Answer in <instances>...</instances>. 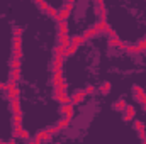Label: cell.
<instances>
[{
	"mask_svg": "<svg viewBox=\"0 0 146 144\" xmlns=\"http://www.w3.org/2000/svg\"><path fill=\"white\" fill-rule=\"evenodd\" d=\"M60 112L65 115V117H68V119H73V105L72 104H66V105H61L60 108Z\"/></svg>",
	"mask_w": 146,
	"mask_h": 144,
	"instance_id": "3957f363",
	"label": "cell"
},
{
	"mask_svg": "<svg viewBox=\"0 0 146 144\" xmlns=\"http://www.w3.org/2000/svg\"><path fill=\"white\" fill-rule=\"evenodd\" d=\"M63 9H66V10H68V12H72L73 9H75V2H72V0H70V2H66V3H65V7H63Z\"/></svg>",
	"mask_w": 146,
	"mask_h": 144,
	"instance_id": "4dcf8cb0",
	"label": "cell"
},
{
	"mask_svg": "<svg viewBox=\"0 0 146 144\" xmlns=\"http://www.w3.org/2000/svg\"><path fill=\"white\" fill-rule=\"evenodd\" d=\"M134 129H136V131H143V129H146L145 122H141V120H134Z\"/></svg>",
	"mask_w": 146,
	"mask_h": 144,
	"instance_id": "603a6c76",
	"label": "cell"
},
{
	"mask_svg": "<svg viewBox=\"0 0 146 144\" xmlns=\"http://www.w3.org/2000/svg\"><path fill=\"white\" fill-rule=\"evenodd\" d=\"M126 51H127L129 54H136V53H139V49H138V46H133V44H127V48H126Z\"/></svg>",
	"mask_w": 146,
	"mask_h": 144,
	"instance_id": "ffe728a7",
	"label": "cell"
},
{
	"mask_svg": "<svg viewBox=\"0 0 146 144\" xmlns=\"http://www.w3.org/2000/svg\"><path fill=\"white\" fill-rule=\"evenodd\" d=\"M56 100H58V102H60L61 105H66V104H72V97H70V95H66V92H63V93H61V95H60V97H58Z\"/></svg>",
	"mask_w": 146,
	"mask_h": 144,
	"instance_id": "ba28073f",
	"label": "cell"
},
{
	"mask_svg": "<svg viewBox=\"0 0 146 144\" xmlns=\"http://www.w3.org/2000/svg\"><path fill=\"white\" fill-rule=\"evenodd\" d=\"M17 137H21V139H24V141H31V134H29V131H26V129H22Z\"/></svg>",
	"mask_w": 146,
	"mask_h": 144,
	"instance_id": "e0dca14e",
	"label": "cell"
},
{
	"mask_svg": "<svg viewBox=\"0 0 146 144\" xmlns=\"http://www.w3.org/2000/svg\"><path fill=\"white\" fill-rule=\"evenodd\" d=\"M112 107L115 108V110H126L127 104H126V100H124V98H119L117 102H114V104H112Z\"/></svg>",
	"mask_w": 146,
	"mask_h": 144,
	"instance_id": "9c48e42d",
	"label": "cell"
},
{
	"mask_svg": "<svg viewBox=\"0 0 146 144\" xmlns=\"http://www.w3.org/2000/svg\"><path fill=\"white\" fill-rule=\"evenodd\" d=\"M70 120H72V119H68V117H63V119H60V122L56 124V127L61 131V129H65V127H68V126H70Z\"/></svg>",
	"mask_w": 146,
	"mask_h": 144,
	"instance_id": "8fae6325",
	"label": "cell"
},
{
	"mask_svg": "<svg viewBox=\"0 0 146 144\" xmlns=\"http://www.w3.org/2000/svg\"><path fill=\"white\" fill-rule=\"evenodd\" d=\"M0 144H7V141H0Z\"/></svg>",
	"mask_w": 146,
	"mask_h": 144,
	"instance_id": "bcb514c9",
	"label": "cell"
},
{
	"mask_svg": "<svg viewBox=\"0 0 146 144\" xmlns=\"http://www.w3.org/2000/svg\"><path fill=\"white\" fill-rule=\"evenodd\" d=\"M42 141H44V143H49V141H53V136H51V134H48V132L44 131V136H42Z\"/></svg>",
	"mask_w": 146,
	"mask_h": 144,
	"instance_id": "d590c367",
	"label": "cell"
},
{
	"mask_svg": "<svg viewBox=\"0 0 146 144\" xmlns=\"http://www.w3.org/2000/svg\"><path fill=\"white\" fill-rule=\"evenodd\" d=\"M110 88H112L110 81H104V83L100 85V93H102V95H107V93L110 92Z\"/></svg>",
	"mask_w": 146,
	"mask_h": 144,
	"instance_id": "4fadbf2b",
	"label": "cell"
},
{
	"mask_svg": "<svg viewBox=\"0 0 146 144\" xmlns=\"http://www.w3.org/2000/svg\"><path fill=\"white\" fill-rule=\"evenodd\" d=\"M58 88H60L61 92H66V88H68V85H66V81H61V83L58 85Z\"/></svg>",
	"mask_w": 146,
	"mask_h": 144,
	"instance_id": "74e56055",
	"label": "cell"
},
{
	"mask_svg": "<svg viewBox=\"0 0 146 144\" xmlns=\"http://www.w3.org/2000/svg\"><path fill=\"white\" fill-rule=\"evenodd\" d=\"M94 92H95V87H94V85H87V87H85V93H87V95H92Z\"/></svg>",
	"mask_w": 146,
	"mask_h": 144,
	"instance_id": "d6a6232c",
	"label": "cell"
},
{
	"mask_svg": "<svg viewBox=\"0 0 146 144\" xmlns=\"http://www.w3.org/2000/svg\"><path fill=\"white\" fill-rule=\"evenodd\" d=\"M7 144H17V141H15V137H12L10 141H7Z\"/></svg>",
	"mask_w": 146,
	"mask_h": 144,
	"instance_id": "ee69618b",
	"label": "cell"
},
{
	"mask_svg": "<svg viewBox=\"0 0 146 144\" xmlns=\"http://www.w3.org/2000/svg\"><path fill=\"white\" fill-rule=\"evenodd\" d=\"M10 68L12 70H21V59H10Z\"/></svg>",
	"mask_w": 146,
	"mask_h": 144,
	"instance_id": "ac0fdd59",
	"label": "cell"
},
{
	"mask_svg": "<svg viewBox=\"0 0 146 144\" xmlns=\"http://www.w3.org/2000/svg\"><path fill=\"white\" fill-rule=\"evenodd\" d=\"M10 110H12L14 115H21V114H22L21 102H19V100H10Z\"/></svg>",
	"mask_w": 146,
	"mask_h": 144,
	"instance_id": "277c9868",
	"label": "cell"
},
{
	"mask_svg": "<svg viewBox=\"0 0 146 144\" xmlns=\"http://www.w3.org/2000/svg\"><path fill=\"white\" fill-rule=\"evenodd\" d=\"M12 124H14V126H21V124H22V114H21V115H14V117H12Z\"/></svg>",
	"mask_w": 146,
	"mask_h": 144,
	"instance_id": "7402d4cb",
	"label": "cell"
},
{
	"mask_svg": "<svg viewBox=\"0 0 146 144\" xmlns=\"http://www.w3.org/2000/svg\"><path fill=\"white\" fill-rule=\"evenodd\" d=\"M145 41H146V37H145Z\"/></svg>",
	"mask_w": 146,
	"mask_h": 144,
	"instance_id": "f907efd6",
	"label": "cell"
},
{
	"mask_svg": "<svg viewBox=\"0 0 146 144\" xmlns=\"http://www.w3.org/2000/svg\"><path fill=\"white\" fill-rule=\"evenodd\" d=\"M22 27H12V34H14V37H21V34H22Z\"/></svg>",
	"mask_w": 146,
	"mask_h": 144,
	"instance_id": "4316f807",
	"label": "cell"
},
{
	"mask_svg": "<svg viewBox=\"0 0 146 144\" xmlns=\"http://www.w3.org/2000/svg\"><path fill=\"white\" fill-rule=\"evenodd\" d=\"M145 110H146V105H145Z\"/></svg>",
	"mask_w": 146,
	"mask_h": 144,
	"instance_id": "681fc988",
	"label": "cell"
},
{
	"mask_svg": "<svg viewBox=\"0 0 146 144\" xmlns=\"http://www.w3.org/2000/svg\"><path fill=\"white\" fill-rule=\"evenodd\" d=\"M61 81H63V75H61V73H54V75H53V80H51V83H53L54 87H58Z\"/></svg>",
	"mask_w": 146,
	"mask_h": 144,
	"instance_id": "5bb4252c",
	"label": "cell"
},
{
	"mask_svg": "<svg viewBox=\"0 0 146 144\" xmlns=\"http://www.w3.org/2000/svg\"><path fill=\"white\" fill-rule=\"evenodd\" d=\"M12 56H14V59H21L22 58V49H14L12 51Z\"/></svg>",
	"mask_w": 146,
	"mask_h": 144,
	"instance_id": "83f0119b",
	"label": "cell"
},
{
	"mask_svg": "<svg viewBox=\"0 0 146 144\" xmlns=\"http://www.w3.org/2000/svg\"><path fill=\"white\" fill-rule=\"evenodd\" d=\"M85 97H87L85 90H78V92H75V95L72 97V105H78V104H82V102L85 100Z\"/></svg>",
	"mask_w": 146,
	"mask_h": 144,
	"instance_id": "6da1fadb",
	"label": "cell"
},
{
	"mask_svg": "<svg viewBox=\"0 0 146 144\" xmlns=\"http://www.w3.org/2000/svg\"><path fill=\"white\" fill-rule=\"evenodd\" d=\"M42 136H44V131H39L36 136H34V143L36 144H42Z\"/></svg>",
	"mask_w": 146,
	"mask_h": 144,
	"instance_id": "44dd1931",
	"label": "cell"
},
{
	"mask_svg": "<svg viewBox=\"0 0 146 144\" xmlns=\"http://www.w3.org/2000/svg\"><path fill=\"white\" fill-rule=\"evenodd\" d=\"M19 95H21V90H19V88H14V90L7 92V97H9V100H19Z\"/></svg>",
	"mask_w": 146,
	"mask_h": 144,
	"instance_id": "30bf717a",
	"label": "cell"
},
{
	"mask_svg": "<svg viewBox=\"0 0 146 144\" xmlns=\"http://www.w3.org/2000/svg\"><path fill=\"white\" fill-rule=\"evenodd\" d=\"M56 144H61V143H56Z\"/></svg>",
	"mask_w": 146,
	"mask_h": 144,
	"instance_id": "c3c4849f",
	"label": "cell"
},
{
	"mask_svg": "<svg viewBox=\"0 0 146 144\" xmlns=\"http://www.w3.org/2000/svg\"><path fill=\"white\" fill-rule=\"evenodd\" d=\"M58 41H60V46H63L65 49H68L70 46H72V37L68 36H58Z\"/></svg>",
	"mask_w": 146,
	"mask_h": 144,
	"instance_id": "5b68a950",
	"label": "cell"
},
{
	"mask_svg": "<svg viewBox=\"0 0 146 144\" xmlns=\"http://www.w3.org/2000/svg\"><path fill=\"white\" fill-rule=\"evenodd\" d=\"M97 34H99V32H97V31H95L94 27H88V29H85V32H83L82 36H83V39H85V41H88V39H92V37H95Z\"/></svg>",
	"mask_w": 146,
	"mask_h": 144,
	"instance_id": "52a82bcc",
	"label": "cell"
},
{
	"mask_svg": "<svg viewBox=\"0 0 146 144\" xmlns=\"http://www.w3.org/2000/svg\"><path fill=\"white\" fill-rule=\"evenodd\" d=\"M5 87H7V83H3V81H0V90H3V92H5Z\"/></svg>",
	"mask_w": 146,
	"mask_h": 144,
	"instance_id": "7bdbcfd3",
	"label": "cell"
},
{
	"mask_svg": "<svg viewBox=\"0 0 146 144\" xmlns=\"http://www.w3.org/2000/svg\"><path fill=\"white\" fill-rule=\"evenodd\" d=\"M143 92H145V90L141 88V85H138V83H134V85H133V93H134V95H138V93H143Z\"/></svg>",
	"mask_w": 146,
	"mask_h": 144,
	"instance_id": "d4e9b609",
	"label": "cell"
},
{
	"mask_svg": "<svg viewBox=\"0 0 146 144\" xmlns=\"http://www.w3.org/2000/svg\"><path fill=\"white\" fill-rule=\"evenodd\" d=\"M12 48L14 49H22V39L21 37H14L12 39Z\"/></svg>",
	"mask_w": 146,
	"mask_h": 144,
	"instance_id": "2e32d148",
	"label": "cell"
},
{
	"mask_svg": "<svg viewBox=\"0 0 146 144\" xmlns=\"http://www.w3.org/2000/svg\"><path fill=\"white\" fill-rule=\"evenodd\" d=\"M139 137H141L143 141L146 139V129H143V131H139Z\"/></svg>",
	"mask_w": 146,
	"mask_h": 144,
	"instance_id": "60d3db41",
	"label": "cell"
},
{
	"mask_svg": "<svg viewBox=\"0 0 146 144\" xmlns=\"http://www.w3.org/2000/svg\"><path fill=\"white\" fill-rule=\"evenodd\" d=\"M134 115H136V108L133 107V105H127V107H126V110H124L122 119H124V122H131V120L134 119Z\"/></svg>",
	"mask_w": 146,
	"mask_h": 144,
	"instance_id": "7a4b0ae2",
	"label": "cell"
},
{
	"mask_svg": "<svg viewBox=\"0 0 146 144\" xmlns=\"http://www.w3.org/2000/svg\"><path fill=\"white\" fill-rule=\"evenodd\" d=\"M46 132H48V134H51V136H54V134H58V132H60V129L54 126V127H48V129H46Z\"/></svg>",
	"mask_w": 146,
	"mask_h": 144,
	"instance_id": "f546056e",
	"label": "cell"
},
{
	"mask_svg": "<svg viewBox=\"0 0 146 144\" xmlns=\"http://www.w3.org/2000/svg\"><path fill=\"white\" fill-rule=\"evenodd\" d=\"M21 78V70H10V80L17 81Z\"/></svg>",
	"mask_w": 146,
	"mask_h": 144,
	"instance_id": "d6986e66",
	"label": "cell"
},
{
	"mask_svg": "<svg viewBox=\"0 0 146 144\" xmlns=\"http://www.w3.org/2000/svg\"><path fill=\"white\" fill-rule=\"evenodd\" d=\"M83 41H85V39H83V36H82V34H76V36L72 37V44H73V46H80Z\"/></svg>",
	"mask_w": 146,
	"mask_h": 144,
	"instance_id": "9a60e30c",
	"label": "cell"
},
{
	"mask_svg": "<svg viewBox=\"0 0 146 144\" xmlns=\"http://www.w3.org/2000/svg\"><path fill=\"white\" fill-rule=\"evenodd\" d=\"M139 104H141V105H146V93H143V95H141V98H139Z\"/></svg>",
	"mask_w": 146,
	"mask_h": 144,
	"instance_id": "ab89813d",
	"label": "cell"
},
{
	"mask_svg": "<svg viewBox=\"0 0 146 144\" xmlns=\"http://www.w3.org/2000/svg\"><path fill=\"white\" fill-rule=\"evenodd\" d=\"M109 44H110V46H115V48H119V44H121V39H119V37H117V36L110 37Z\"/></svg>",
	"mask_w": 146,
	"mask_h": 144,
	"instance_id": "cb8c5ba5",
	"label": "cell"
},
{
	"mask_svg": "<svg viewBox=\"0 0 146 144\" xmlns=\"http://www.w3.org/2000/svg\"><path fill=\"white\" fill-rule=\"evenodd\" d=\"M53 53H54V56H61V58H65V53H66V49L63 48V46H54V49H53Z\"/></svg>",
	"mask_w": 146,
	"mask_h": 144,
	"instance_id": "7c38bea8",
	"label": "cell"
},
{
	"mask_svg": "<svg viewBox=\"0 0 146 144\" xmlns=\"http://www.w3.org/2000/svg\"><path fill=\"white\" fill-rule=\"evenodd\" d=\"M48 14H49L51 17H56V15H58V9H56V7H49V9H48Z\"/></svg>",
	"mask_w": 146,
	"mask_h": 144,
	"instance_id": "1f68e13d",
	"label": "cell"
},
{
	"mask_svg": "<svg viewBox=\"0 0 146 144\" xmlns=\"http://www.w3.org/2000/svg\"><path fill=\"white\" fill-rule=\"evenodd\" d=\"M106 32H107V34H109L110 37H114V36H117V34H115V31H114V27H107V31H106Z\"/></svg>",
	"mask_w": 146,
	"mask_h": 144,
	"instance_id": "f35d334b",
	"label": "cell"
},
{
	"mask_svg": "<svg viewBox=\"0 0 146 144\" xmlns=\"http://www.w3.org/2000/svg\"><path fill=\"white\" fill-rule=\"evenodd\" d=\"M141 144H146V139H145V141H143V143H141Z\"/></svg>",
	"mask_w": 146,
	"mask_h": 144,
	"instance_id": "7dc6e473",
	"label": "cell"
},
{
	"mask_svg": "<svg viewBox=\"0 0 146 144\" xmlns=\"http://www.w3.org/2000/svg\"><path fill=\"white\" fill-rule=\"evenodd\" d=\"M119 48H121V49H126V48H127V42H124V41H121V44H119Z\"/></svg>",
	"mask_w": 146,
	"mask_h": 144,
	"instance_id": "b9f144b4",
	"label": "cell"
},
{
	"mask_svg": "<svg viewBox=\"0 0 146 144\" xmlns=\"http://www.w3.org/2000/svg\"><path fill=\"white\" fill-rule=\"evenodd\" d=\"M138 49H139V53H141V51H146V41L145 39L138 42Z\"/></svg>",
	"mask_w": 146,
	"mask_h": 144,
	"instance_id": "e575fe53",
	"label": "cell"
},
{
	"mask_svg": "<svg viewBox=\"0 0 146 144\" xmlns=\"http://www.w3.org/2000/svg\"><path fill=\"white\" fill-rule=\"evenodd\" d=\"M27 144H36V143H34V139H31V141H29Z\"/></svg>",
	"mask_w": 146,
	"mask_h": 144,
	"instance_id": "f6af8a7d",
	"label": "cell"
},
{
	"mask_svg": "<svg viewBox=\"0 0 146 144\" xmlns=\"http://www.w3.org/2000/svg\"><path fill=\"white\" fill-rule=\"evenodd\" d=\"M14 88H17V87H15V81L10 80V81L7 83V87H5V92H10V90H14Z\"/></svg>",
	"mask_w": 146,
	"mask_h": 144,
	"instance_id": "f1b7e54d",
	"label": "cell"
},
{
	"mask_svg": "<svg viewBox=\"0 0 146 144\" xmlns=\"http://www.w3.org/2000/svg\"><path fill=\"white\" fill-rule=\"evenodd\" d=\"M36 3L39 5V7H41V9H42V10H46V12H48V9L51 7V5H49L48 2H41V0H36Z\"/></svg>",
	"mask_w": 146,
	"mask_h": 144,
	"instance_id": "484cf974",
	"label": "cell"
},
{
	"mask_svg": "<svg viewBox=\"0 0 146 144\" xmlns=\"http://www.w3.org/2000/svg\"><path fill=\"white\" fill-rule=\"evenodd\" d=\"M61 93H63V92H61V90H60L58 87H54V88H53V95H54V98H58V97H60Z\"/></svg>",
	"mask_w": 146,
	"mask_h": 144,
	"instance_id": "8d00e7d4",
	"label": "cell"
},
{
	"mask_svg": "<svg viewBox=\"0 0 146 144\" xmlns=\"http://www.w3.org/2000/svg\"><path fill=\"white\" fill-rule=\"evenodd\" d=\"M21 131H22V126H14V131H12V136H14V137H17Z\"/></svg>",
	"mask_w": 146,
	"mask_h": 144,
	"instance_id": "836d02e7",
	"label": "cell"
},
{
	"mask_svg": "<svg viewBox=\"0 0 146 144\" xmlns=\"http://www.w3.org/2000/svg\"><path fill=\"white\" fill-rule=\"evenodd\" d=\"M107 27H109V24H107L106 20H97V22H95V26H94V29H95L97 32H102V31H107Z\"/></svg>",
	"mask_w": 146,
	"mask_h": 144,
	"instance_id": "8992f818",
	"label": "cell"
}]
</instances>
